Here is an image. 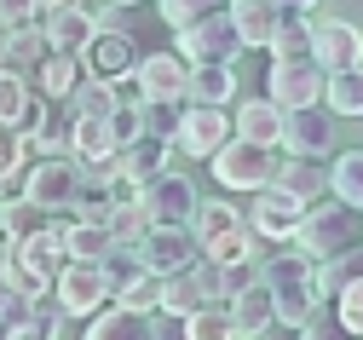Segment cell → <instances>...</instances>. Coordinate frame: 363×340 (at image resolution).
<instances>
[{
	"mask_svg": "<svg viewBox=\"0 0 363 340\" xmlns=\"http://www.w3.org/2000/svg\"><path fill=\"white\" fill-rule=\"evenodd\" d=\"M52 288H58V300H64L69 317H99V312L116 300V283H110L104 260H75V254H69V265L58 271Z\"/></svg>",
	"mask_w": 363,
	"mask_h": 340,
	"instance_id": "obj_5",
	"label": "cell"
},
{
	"mask_svg": "<svg viewBox=\"0 0 363 340\" xmlns=\"http://www.w3.org/2000/svg\"><path fill=\"white\" fill-rule=\"evenodd\" d=\"M121 150V138L110 116H75V162H110Z\"/></svg>",
	"mask_w": 363,
	"mask_h": 340,
	"instance_id": "obj_31",
	"label": "cell"
},
{
	"mask_svg": "<svg viewBox=\"0 0 363 340\" xmlns=\"http://www.w3.org/2000/svg\"><path fill=\"white\" fill-rule=\"evenodd\" d=\"M329 190H335L346 208H363V150L335 156V168H329Z\"/></svg>",
	"mask_w": 363,
	"mask_h": 340,
	"instance_id": "obj_41",
	"label": "cell"
},
{
	"mask_svg": "<svg viewBox=\"0 0 363 340\" xmlns=\"http://www.w3.org/2000/svg\"><path fill=\"white\" fill-rule=\"evenodd\" d=\"M133 81H139V92L145 99H179L185 104L191 99V58L179 53H145L139 58V70H133Z\"/></svg>",
	"mask_w": 363,
	"mask_h": 340,
	"instance_id": "obj_11",
	"label": "cell"
},
{
	"mask_svg": "<svg viewBox=\"0 0 363 340\" xmlns=\"http://www.w3.org/2000/svg\"><path fill=\"white\" fill-rule=\"evenodd\" d=\"M0 202H6V179H0Z\"/></svg>",
	"mask_w": 363,
	"mask_h": 340,
	"instance_id": "obj_56",
	"label": "cell"
},
{
	"mask_svg": "<svg viewBox=\"0 0 363 340\" xmlns=\"http://www.w3.org/2000/svg\"><path fill=\"white\" fill-rule=\"evenodd\" d=\"M259 277L271 283V295H277V323L289 329H306L317 312H323V288H317V260L306 248H294L289 242V254H271L259 265Z\"/></svg>",
	"mask_w": 363,
	"mask_h": 340,
	"instance_id": "obj_1",
	"label": "cell"
},
{
	"mask_svg": "<svg viewBox=\"0 0 363 340\" xmlns=\"http://www.w3.org/2000/svg\"><path fill=\"white\" fill-rule=\"evenodd\" d=\"M265 53H271V58H311V18L283 12V23H277V35H271Z\"/></svg>",
	"mask_w": 363,
	"mask_h": 340,
	"instance_id": "obj_39",
	"label": "cell"
},
{
	"mask_svg": "<svg viewBox=\"0 0 363 340\" xmlns=\"http://www.w3.org/2000/svg\"><path fill=\"white\" fill-rule=\"evenodd\" d=\"M185 104H179V99H145V133H156V138L173 144L179 138V121H185Z\"/></svg>",
	"mask_w": 363,
	"mask_h": 340,
	"instance_id": "obj_45",
	"label": "cell"
},
{
	"mask_svg": "<svg viewBox=\"0 0 363 340\" xmlns=\"http://www.w3.org/2000/svg\"><path fill=\"white\" fill-rule=\"evenodd\" d=\"M225 300V265L219 260H196L185 271H167V288H162V317H191L202 306Z\"/></svg>",
	"mask_w": 363,
	"mask_h": 340,
	"instance_id": "obj_4",
	"label": "cell"
},
{
	"mask_svg": "<svg viewBox=\"0 0 363 340\" xmlns=\"http://www.w3.org/2000/svg\"><path fill=\"white\" fill-rule=\"evenodd\" d=\"M110 6H139V0H110Z\"/></svg>",
	"mask_w": 363,
	"mask_h": 340,
	"instance_id": "obj_55",
	"label": "cell"
},
{
	"mask_svg": "<svg viewBox=\"0 0 363 340\" xmlns=\"http://www.w3.org/2000/svg\"><path fill=\"white\" fill-rule=\"evenodd\" d=\"M0 254H6V231H0Z\"/></svg>",
	"mask_w": 363,
	"mask_h": 340,
	"instance_id": "obj_57",
	"label": "cell"
},
{
	"mask_svg": "<svg viewBox=\"0 0 363 340\" xmlns=\"http://www.w3.org/2000/svg\"><path fill=\"white\" fill-rule=\"evenodd\" d=\"M242 225H248V214H242L237 202H196V219H191V231H196V242H202V254L219 248L225 236H237Z\"/></svg>",
	"mask_w": 363,
	"mask_h": 340,
	"instance_id": "obj_25",
	"label": "cell"
},
{
	"mask_svg": "<svg viewBox=\"0 0 363 340\" xmlns=\"http://www.w3.org/2000/svg\"><path fill=\"white\" fill-rule=\"evenodd\" d=\"M150 225H156V219H150V208L139 202V190H127V197L116 202V214H110V236H116V242H127V248H139Z\"/></svg>",
	"mask_w": 363,
	"mask_h": 340,
	"instance_id": "obj_37",
	"label": "cell"
},
{
	"mask_svg": "<svg viewBox=\"0 0 363 340\" xmlns=\"http://www.w3.org/2000/svg\"><path fill=\"white\" fill-rule=\"evenodd\" d=\"M357 340H363V334H357Z\"/></svg>",
	"mask_w": 363,
	"mask_h": 340,
	"instance_id": "obj_58",
	"label": "cell"
},
{
	"mask_svg": "<svg viewBox=\"0 0 363 340\" xmlns=\"http://www.w3.org/2000/svg\"><path fill=\"white\" fill-rule=\"evenodd\" d=\"M277 190H289V197H300V202H317V197H329V173L317 168V156H289L283 168H277V179H271Z\"/></svg>",
	"mask_w": 363,
	"mask_h": 340,
	"instance_id": "obj_26",
	"label": "cell"
},
{
	"mask_svg": "<svg viewBox=\"0 0 363 340\" xmlns=\"http://www.w3.org/2000/svg\"><path fill=\"white\" fill-rule=\"evenodd\" d=\"M162 288H167V277L145 265L133 283H121V288H116V300H121V306H133V312H162Z\"/></svg>",
	"mask_w": 363,
	"mask_h": 340,
	"instance_id": "obj_43",
	"label": "cell"
},
{
	"mask_svg": "<svg viewBox=\"0 0 363 340\" xmlns=\"http://www.w3.org/2000/svg\"><path fill=\"white\" fill-rule=\"evenodd\" d=\"M110 248H116L110 219H75V214H69V254H75V260H104Z\"/></svg>",
	"mask_w": 363,
	"mask_h": 340,
	"instance_id": "obj_38",
	"label": "cell"
},
{
	"mask_svg": "<svg viewBox=\"0 0 363 340\" xmlns=\"http://www.w3.org/2000/svg\"><path fill=\"white\" fill-rule=\"evenodd\" d=\"M300 340H357V334H352V329H346V323H340V317H335V323H329V317H323V312H317V317H311V323H306V329H300Z\"/></svg>",
	"mask_w": 363,
	"mask_h": 340,
	"instance_id": "obj_49",
	"label": "cell"
},
{
	"mask_svg": "<svg viewBox=\"0 0 363 340\" xmlns=\"http://www.w3.org/2000/svg\"><path fill=\"white\" fill-rule=\"evenodd\" d=\"M40 23H47L58 53H86V40L99 35V18L86 6H52V12H40Z\"/></svg>",
	"mask_w": 363,
	"mask_h": 340,
	"instance_id": "obj_24",
	"label": "cell"
},
{
	"mask_svg": "<svg viewBox=\"0 0 363 340\" xmlns=\"http://www.w3.org/2000/svg\"><path fill=\"white\" fill-rule=\"evenodd\" d=\"M306 208H311V202L289 197V190H277V185H265V190H254V202H248V225H254L265 242H294Z\"/></svg>",
	"mask_w": 363,
	"mask_h": 340,
	"instance_id": "obj_10",
	"label": "cell"
},
{
	"mask_svg": "<svg viewBox=\"0 0 363 340\" xmlns=\"http://www.w3.org/2000/svg\"><path fill=\"white\" fill-rule=\"evenodd\" d=\"M294 248H306L311 260H335V254L357 248V208H346L340 197L335 202H311L300 231H294Z\"/></svg>",
	"mask_w": 363,
	"mask_h": 340,
	"instance_id": "obj_2",
	"label": "cell"
},
{
	"mask_svg": "<svg viewBox=\"0 0 363 340\" xmlns=\"http://www.w3.org/2000/svg\"><path fill=\"white\" fill-rule=\"evenodd\" d=\"M81 64H86V75H104V81H127L133 70H139V46H133V35H121V29H99L93 40H86Z\"/></svg>",
	"mask_w": 363,
	"mask_h": 340,
	"instance_id": "obj_14",
	"label": "cell"
},
{
	"mask_svg": "<svg viewBox=\"0 0 363 340\" xmlns=\"http://www.w3.org/2000/svg\"><path fill=\"white\" fill-rule=\"evenodd\" d=\"M139 202L150 208V219H156V225H191L202 197H196L191 173H173V168H167V173H156L150 185H139Z\"/></svg>",
	"mask_w": 363,
	"mask_h": 340,
	"instance_id": "obj_9",
	"label": "cell"
},
{
	"mask_svg": "<svg viewBox=\"0 0 363 340\" xmlns=\"http://www.w3.org/2000/svg\"><path fill=\"white\" fill-rule=\"evenodd\" d=\"M191 99L196 104H231L237 99V70L213 58V64H191Z\"/></svg>",
	"mask_w": 363,
	"mask_h": 340,
	"instance_id": "obj_32",
	"label": "cell"
},
{
	"mask_svg": "<svg viewBox=\"0 0 363 340\" xmlns=\"http://www.w3.org/2000/svg\"><path fill=\"white\" fill-rule=\"evenodd\" d=\"M133 185H116V179H93V173H81V190H75V219H110L116 214V202L127 197Z\"/></svg>",
	"mask_w": 363,
	"mask_h": 340,
	"instance_id": "obj_30",
	"label": "cell"
},
{
	"mask_svg": "<svg viewBox=\"0 0 363 340\" xmlns=\"http://www.w3.org/2000/svg\"><path fill=\"white\" fill-rule=\"evenodd\" d=\"M52 6H81V0H40V12H52Z\"/></svg>",
	"mask_w": 363,
	"mask_h": 340,
	"instance_id": "obj_53",
	"label": "cell"
},
{
	"mask_svg": "<svg viewBox=\"0 0 363 340\" xmlns=\"http://www.w3.org/2000/svg\"><path fill=\"white\" fill-rule=\"evenodd\" d=\"M75 190H81V162L75 156H40L23 173V197H35L47 214H69L75 208Z\"/></svg>",
	"mask_w": 363,
	"mask_h": 340,
	"instance_id": "obj_8",
	"label": "cell"
},
{
	"mask_svg": "<svg viewBox=\"0 0 363 340\" xmlns=\"http://www.w3.org/2000/svg\"><path fill=\"white\" fill-rule=\"evenodd\" d=\"M81 340H156V312H133V306L110 300L99 317H86Z\"/></svg>",
	"mask_w": 363,
	"mask_h": 340,
	"instance_id": "obj_19",
	"label": "cell"
},
{
	"mask_svg": "<svg viewBox=\"0 0 363 340\" xmlns=\"http://www.w3.org/2000/svg\"><path fill=\"white\" fill-rule=\"evenodd\" d=\"M329 110L335 116H346V121H363V64H352V70H329Z\"/></svg>",
	"mask_w": 363,
	"mask_h": 340,
	"instance_id": "obj_35",
	"label": "cell"
},
{
	"mask_svg": "<svg viewBox=\"0 0 363 340\" xmlns=\"http://www.w3.org/2000/svg\"><path fill=\"white\" fill-rule=\"evenodd\" d=\"M75 116H116V104H121V87L116 81H104V75H81V87L64 99Z\"/></svg>",
	"mask_w": 363,
	"mask_h": 340,
	"instance_id": "obj_33",
	"label": "cell"
},
{
	"mask_svg": "<svg viewBox=\"0 0 363 340\" xmlns=\"http://www.w3.org/2000/svg\"><path fill=\"white\" fill-rule=\"evenodd\" d=\"M81 75H86V64H81V53H47V64L35 70V87H40V99H69V92L81 87Z\"/></svg>",
	"mask_w": 363,
	"mask_h": 340,
	"instance_id": "obj_27",
	"label": "cell"
},
{
	"mask_svg": "<svg viewBox=\"0 0 363 340\" xmlns=\"http://www.w3.org/2000/svg\"><path fill=\"white\" fill-rule=\"evenodd\" d=\"M231 138V116H225V104H185V121H179V138H173V150H185V156H213L219 144Z\"/></svg>",
	"mask_w": 363,
	"mask_h": 340,
	"instance_id": "obj_13",
	"label": "cell"
},
{
	"mask_svg": "<svg viewBox=\"0 0 363 340\" xmlns=\"http://www.w3.org/2000/svg\"><path fill=\"white\" fill-rule=\"evenodd\" d=\"M283 144H289V156H329V150H335V116L317 110V104L289 110V133H283Z\"/></svg>",
	"mask_w": 363,
	"mask_h": 340,
	"instance_id": "obj_17",
	"label": "cell"
},
{
	"mask_svg": "<svg viewBox=\"0 0 363 340\" xmlns=\"http://www.w3.org/2000/svg\"><path fill=\"white\" fill-rule=\"evenodd\" d=\"M18 248L29 254V265H35L40 277H52V283H58V271L69 265V219H52L47 231H35V236H23Z\"/></svg>",
	"mask_w": 363,
	"mask_h": 340,
	"instance_id": "obj_23",
	"label": "cell"
},
{
	"mask_svg": "<svg viewBox=\"0 0 363 340\" xmlns=\"http://www.w3.org/2000/svg\"><path fill=\"white\" fill-rule=\"evenodd\" d=\"M179 40V53H185L191 64H213V58H225L231 64L237 53H248L242 46V35H237V18H231V6H219V12H208V18H196V23H185V29H173Z\"/></svg>",
	"mask_w": 363,
	"mask_h": 340,
	"instance_id": "obj_6",
	"label": "cell"
},
{
	"mask_svg": "<svg viewBox=\"0 0 363 340\" xmlns=\"http://www.w3.org/2000/svg\"><path fill=\"white\" fill-rule=\"evenodd\" d=\"M271 6H283V12H311L317 0H271Z\"/></svg>",
	"mask_w": 363,
	"mask_h": 340,
	"instance_id": "obj_51",
	"label": "cell"
},
{
	"mask_svg": "<svg viewBox=\"0 0 363 340\" xmlns=\"http://www.w3.org/2000/svg\"><path fill=\"white\" fill-rule=\"evenodd\" d=\"M52 219H58V214H47L35 197H23V190L0 202V231H6V242H23V236H35V231H47Z\"/></svg>",
	"mask_w": 363,
	"mask_h": 340,
	"instance_id": "obj_29",
	"label": "cell"
},
{
	"mask_svg": "<svg viewBox=\"0 0 363 340\" xmlns=\"http://www.w3.org/2000/svg\"><path fill=\"white\" fill-rule=\"evenodd\" d=\"M225 0H162V18L173 23V29H185V23H196V18H208V12H219Z\"/></svg>",
	"mask_w": 363,
	"mask_h": 340,
	"instance_id": "obj_46",
	"label": "cell"
},
{
	"mask_svg": "<svg viewBox=\"0 0 363 340\" xmlns=\"http://www.w3.org/2000/svg\"><path fill=\"white\" fill-rule=\"evenodd\" d=\"M167 150L173 144L167 138H156V133H139V138H127L121 150H116V168H121V185H150L156 173H167Z\"/></svg>",
	"mask_w": 363,
	"mask_h": 340,
	"instance_id": "obj_16",
	"label": "cell"
},
{
	"mask_svg": "<svg viewBox=\"0 0 363 340\" xmlns=\"http://www.w3.org/2000/svg\"><path fill=\"white\" fill-rule=\"evenodd\" d=\"M29 156H35V144H29V133L18 127V121H0V179H18L23 168H29Z\"/></svg>",
	"mask_w": 363,
	"mask_h": 340,
	"instance_id": "obj_42",
	"label": "cell"
},
{
	"mask_svg": "<svg viewBox=\"0 0 363 340\" xmlns=\"http://www.w3.org/2000/svg\"><path fill=\"white\" fill-rule=\"evenodd\" d=\"M311 58L329 64V70H352V64H363V29L346 23V18L311 23Z\"/></svg>",
	"mask_w": 363,
	"mask_h": 340,
	"instance_id": "obj_15",
	"label": "cell"
},
{
	"mask_svg": "<svg viewBox=\"0 0 363 340\" xmlns=\"http://www.w3.org/2000/svg\"><path fill=\"white\" fill-rule=\"evenodd\" d=\"M18 23H40V0H0V29Z\"/></svg>",
	"mask_w": 363,
	"mask_h": 340,
	"instance_id": "obj_48",
	"label": "cell"
},
{
	"mask_svg": "<svg viewBox=\"0 0 363 340\" xmlns=\"http://www.w3.org/2000/svg\"><path fill=\"white\" fill-rule=\"evenodd\" d=\"M254 340H300V329H289V323H271V329H259Z\"/></svg>",
	"mask_w": 363,
	"mask_h": 340,
	"instance_id": "obj_50",
	"label": "cell"
},
{
	"mask_svg": "<svg viewBox=\"0 0 363 340\" xmlns=\"http://www.w3.org/2000/svg\"><path fill=\"white\" fill-rule=\"evenodd\" d=\"M0 283H6L12 295H29V300L52 288V277H40V271L29 265V254L18 248V242H6V254H0Z\"/></svg>",
	"mask_w": 363,
	"mask_h": 340,
	"instance_id": "obj_34",
	"label": "cell"
},
{
	"mask_svg": "<svg viewBox=\"0 0 363 340\" xmlns=\"http://www.w3.org/2000/svg\"><path fill=\"white\" fill-rule=\"evenodd\" d=\"M6 306H12V288H6V283H0V317H6Z\"/></svg>",
	"mask_w": 363,
	"mask_h": 340,
	"instance_id": "obj_54",
	"label": "cell"
},
{
	"mask_svg": "<svg viewBox=\"0 0 363 340\" xmlns=\"http://www.w3.org/2000/svg\"><path fill=\"white\" fill-rule=\"evenodd\" d=\"M231 18H237L242 46H259V53H265L271 35H277V23H283V6H271V0H237Z\"/></svg>",
	"mask_w": 363,
	"mask_h": 340,
	"instance_id": "obj_28",
	"label": "cell"
},
{
	"mask_svg": "<svg viewBox=\"0 0 363 340\" xmlns=\"http://www.w3.org/2000/svg\"><path fill=\"white\" fill-rule=\"evenodd\" d=\"M225 306H231V317H237V334H242V340H254L259 329L277 323V295H271V283H265V277H254L242 295H237V300H225Z\"/></svg>",
	"mask_w": 363,
	"mask_h": 340,
	"instance_id": "obj_22",
	"label": "cell"
},
{
	"mask_svg": "<svg viewBox=\"0 0 363 340\" xmlns=\"http://www.w3.org/2000/svg\"><path fill=\"white\" fill-rule=\"evenodd\" d=\"M208 168H213V179L225 190H248V197L277 179V156H271L265 144H254V138H225L219 150L208 156Z\"/></svg>",
	"mask_w": 363,
	"mask_h": 340,
	"instance_id": "obj_3",
	"label": "cell"
},
{
	"mask_svg": "<svg viewBox=\"0 0 363 340\" xmlns=\"http://www.w3.org/2000/svg\"><path fill=\"white\" fill-rule=\"evenodd\" d=\"M35 104V92H29V75L23 70H6L0 64V121H23Z\"/></svg>",
	"mask_w": 363,
	"mask_h": 340,
	"instance_id": "obj_44",
	"label": "cell"
},
{
	"mask_svg": "<svg viewBox=\"0 0 363 340\" xmlns=\"http://www.w3.org/2000/svg\"><path fill=\"white\" fill-rule=\"evenodd\" d=\"M162 317V312H156ZM156 340H185V323H179V334H167V329H156Z\"/></svg>",
	"mask_w": 363,
	"mask_h": 340,
	"instance_id": "obj_52",
	"label": "cell"
},
{
	"mask_svg": "<svg viewBox=\"0 0 363 340\" xmlns=\"http://www.w3.org/2000/svg\"><path fill=\"white\" fill-rule=\"evenodd\" d=\"M335 317H340L352 334H363V277H357L352 288H340V295H335Z\"/></svg>",
	"mask_w": 363,
	"mask_h": 340,
	"instance_id": "obj_47",
	"label": "cell"
},
{
	"mask_svg": "<svg viewBox=\"0 0 363 340\" xmlns=\"http://www.w3.org/2000/svg\"><path fill=\"white\" fill-rule=\"evenodd\" d=\"M283 133H289V110L271 99H242L237 104V138H254V144H265V150H277L283 144Z\"/></svg>",
	"mask_w": 363,
	"mask_h": 340,
	"instance_id": "obj_18",
	"label": "cell"
},
{
	"mask_svg": "<svg viewBox=\"0 0 363 340\" xmlns=\"http://www.w3.org/2000/svg\"><path fill=\"white\" fill-rule=\"evenodd\" d=\"M265 92H271V99H277L283 110H306V104H323V92H329V70L317 64V58H271Z\"/></svg>",
	"mask_w": 363,
	"mask_h": 340,
	"instance_id": "obj_7",
	"label": "cell"
},
{
	"mask_svg": "<svg viewBox=\"0 0 363 340\" xmlns=\"http://www.w3.org/2000/svg\"><path fill=\"white\" fill-rule=\"evenodd\" d=\"M179 323H185V340H242V334H237V317H231L225 300H213V306H202V312H191V317H179Z\"/></svg>",
	"mask_w": 363,
	"mask_h": 340,
	"instance_id": "obj_36",
	"label": "cell"
},
{
	"mask_svg": "<svg viewBox=\"0 0 363 340\" xmlns=\"http://www.w3.org/2000/svg\"><path fill=\"white\" fill-rule=\"evenodd\" d=\"M139 254H145V265L150 271H185V265H196L202 260V242H196V231L191 225H150L145 231V242H139Z\"/></svg>",
	"mask_w": 363,
	"mask_h": 340,
	"instance_id": "obj_12",
	"label": "cell"
},
{
	"mask_svg": "<svg viewBox=\"0 0 363 340\" xmlns=\"http://www.w3.org/2000/svg\"><path fill=\"white\" fill-rule=\"evenodd\" d=\"M47 53H52L47 23H18V29H6V40H0V64H6V70H23V75L47 64Z\"/></svg>",
	"mask_w": 363,
	"mask_h": 340,
	"instance_id": "obj_21",
	"label": "cell"
},
{
	"mask_svg": "<svg viewBox=\"0 0 363 340\" xmlns=\"http://www.w3.org/2000/svg\"><path fill=\"white\" fill-rule=\"evenodd\" d=\"M29 144H35V156H75V110L64 99H47Z\"/></svg>",
	"mask_w": 363,
	"mask_h": 340,
	"instance_id": "obj_20",
	"label": "cell"
},
{
	"mask_svg": "<svg viewBox=\"0 0 363 340\" xmlns=\"http://www.w3.org/2000/svg\"><path fill=\"white\" fill-rule=\"evenodd\" d=\"M357 277H363V248H346L335 260H317V288H323V300L340 295V288H352Z\"/></svg>",
	"mask_w": 363,
	"mask_h": 340,
	"instance_id": "obj_40",
	"label": "cell"
}]
</instances>
